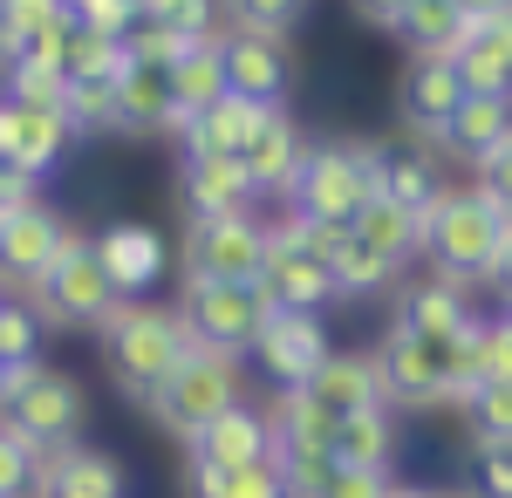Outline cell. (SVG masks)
<instances>
[{"mask_svg": "<svg viewBox=\"0 0 512 498\" xmlns=\"http://www.w3.org/2000/svg\"><path fill=\"white\" fill-rule=\"evenodd\" d=\"M96 348H103V369H110L117 396H130V403L151 410V396L171 383V369L192 355V335H185L178 307H164V301H117V314L96 328Z\"/></svg>", "mask_w": 512, "mask_h": 498, "instance_id": "1", "label": "cell"}, {"mask_svg": "<svg viewBox=\"0 0 512 498\" xmlns=\"http://www.w3.org/2000/svg\"><path fill=\"white\" fill-rule=\"evenodd\" d=\"M506 232H512V219L478 185H444L437 205L424 212V260H431L437 280L472 287V280H492Z\"/></svg>", "mask_w": 512, "mask_h": 498, "instance_id": "2", "label": "cell"}, {"mask_svg": "<svg viewBox=\"0 0 512 498\" xmlns=\"http://www.w3.org/2000/svg\"><path fill=\"white\" fill-rule=\"evenodd\" d=\"M117 301H123L117 280L96 260V232H82V226H69L62 253H55L48 273L28 287V307L41 314V328H103V321L117 314Z\"/></svg>", "mask_w": 512, "mask_h": 498, "instance_id": "3", "label": "cell"}, {"mask_svg": "<svg viewBox=\"0 0 512 498\" xmlns=\"http://www.w3.org/2000/svg\"><path fill=\"white\" fill-rule=\"evenodd\" d=\"M233 403H246V369H239V355L192 348V355L171 369V383L151 396V417H158V430H171L178 444H192L198 430L219 423Z\"/></svg>", "mask_w": 512, "mask_h": 498, "instance_id": "4", "label": "cell"}, {"mask_svg": "<svg viewBox=\"0 0 512 498\" xmlns=\"http://www.w3.org/2000/svg\"><path fill=\"white\" fill-rule=\"evenodd\" d=\"M376 198V144H355V137H328V144H308L301 157V178H294V212L301 219H335V226H355V212Z\"/></svg>", "mask_w": 512, "mask_h": 498, "instance_id": "5", "label": "cell"}, {"mask_svg": "<svg viewBox=\"0 0 512 498\" xmlns=\"http://www.w3.org/2000/svg\"><path fill=\"white\" fill-rule=\"evenodd\" d=\"M185 280H212V287H253L267 267V219L239 212V219H192L185 246H178Z\"/></svg>", "mask_w": 512, "mask_h": 498, "instance_id": "6", "label": "cell"}, {"mask_svg": "<svg viewBox=\"0 0 512 498\" xmlns=\"http://www.w3.org/2000/svg\"><path fill=\"white\" fill-rule=\"evenodd\" d=\"M274 307L260 301V287H212V280H185L178 294V321L192 348H219V355H253L260 328Z\"/></svg>", "mask_w": 512, "mask_h": 498, "instance_id": "7", "label": "cell"}, {"mask_svg": "<svg viewBox=\"0 0 512 498\" xmlns=\"http://www.w3.org/2000/svg\"><path fill=\"white\" fill-rule=\"evenodd\" d=\"M0 423H7L14 437H28L35 451H62V444H76L82 423H89V389H82L69 369H48V362H41L35 383L0 410Z\"/></svg>", "mask_w": 512, "mask_h": 498, "instance_id": "8", "label": "cell"}, {"mask_svg": "<svg viewBox=\"0 0 512 498\" xmlns=\"http://www.w3.org/2000/svg\"><path fill=\"white\" fill-rule=\"evenodd\" d=\"M253 287H260V301L280 307V314H321L328 301H342V294H335V267L315 260V253L287 232V219L267 226V267H260Z\"/></svg>", "mask_w": 512, "mask_h": 498, "instance_id": "9", "label": "cell"}, {"mask_svg": "<svg viewBox=\"0 0 512 498\" xmlns=\"http://www.w3.org/2000/svg\"><path fill=\"white\" fill-rule=\"evenodd\" d=\"M328 355H335V342H328L321 314H280L274 307L267 328H260V342H253V362H260V376L274 389H308Z\"/></svg>", "mask_w": 512, "mask_h": 498, "instance_id": "10", "label": "cell"}, {"mask_svg": "<svg viewBox=\"0 0 512 498\" xmlns=\"http://www.w3.org/2000/svg\"><path fill=\"white\" fill-rule=\"evenodd\" d=\"M376 369H383V389L390 403H410V410H431V403H458L451 396V342H424V335H383L376 342Z\"/></svg>", "mask_w": 512, "mask_h": 498, "instance_id": "11", "label": "cell"}, {"mask_svg": "<svg viewBox=\"0 0 512 498\" xmlns=\"http://www.w3.org/2000/svg\"><path fill=\"white\" fill-rule=\"evenodd\" d=\"M219 55H226V89L246 96V103H260V110H280L287 103V82H294V48L287 35H233L219 41Z\"/></svg>", "mask_w": 512, "mask_h": 498, "instance_id": "12", "label": "cell"}, {"mask_svg": "<svg viewBox=\"0 0 512 498\" xmlns=\"http://www.w3.org/2000/svg\"><path fill=\"white\" fill-rule=\"evenodd\" d=\"M472 321H478V314H472V301H465L458 280H437V273H424V280H396V294H390V328H396V335L458 342Z\"/></svg>", "mask_w": 512, "mask_h": 498, "instance_id": "13", "label": "cell"}, {"mask_svg": "<svg viewBox=\"0 0 512 498\" xmlns=\"http://www.w3.org/2000/svg\"><path fill=\"white\" fill-rule=\"evenodd\" d=\"M62 239H69V219L62 212H48V205H14L7 219H0V294L7 287H35L48 260L62 253Z\"/></svg>", "mask_w": 512, "mask_h": 498, "instance_id": "14", "label": "cell"}, {"mask_svg": "<svg viewBox=\"0 0 512 498\" xmlns=\"http://www.w3.org/2000/svg\"><path fill=\"white\" fill-rule=\"evenodd\" d=\"M96 260L117 280L123 301H144L164 273H171V246H164V232L144 226V219H110V226L96 232Z\"/></svg>", "mask_w": 512, "mask_h": 498, "instance_id": "15", "label": "cell"}, {"mask_svg": "<svg viewBox=\"0 0 512 498\" xmlns=\"http://www.w3.org/2000/svg\"><path fill=\"white\" fill-rule=\"evenodd\" d=\"M28 498H130V478L110 451L96 444H62V451H41L35 464V492Z\"/></svg>", "mask_w": 512, "mask_h": 498, "instance_id": "16", "label": "cell"}, {"mask_svg": "<svg viewBox=\"0 0 512 498\" xmlns=\"http://www.w3.org/2000/svg\"><path fill=\"white\" fill-rule=\"evenodd\" d=\"M458 103H465V76H458L451 62H417V55H410V69L396 82V116H403L424 144H444Z\"/></svg>", "mask_w": 512, "mask_h": 498, "instance_id": "17", "label": "cell"}, {"mask_svg": "<svg viewBox=\"0 0 512 498\" xmlns=\"http://www.w3.org/2000/svg\"><path fill=\"white\" fill-rule=\"evenodd\" d=\"M178 198H185L192 219H239V212L260 205L239 157H185L178 164Z\"/></svg>", "mask_w": 512, "mask_h": 498, "instance_id": "18", "label": "cell"}, {"mask_svg": "<svg viewBox=\"0 0 512 498\" xmlns=\"http://www.w3.org/2000/svg\"><path fill=\"white\" fill-rule=\"evenodd\" d=\"M301 157H308L301 123H294L287 110H267V116H260V130H253V144L239 151V164H246V178H253V192H260V198H294Z\"/></svg>", "mask_w": 512, "mask_h": 498, "instance_id": "19", "label": "cell"}, {"mask_svg": "<svg viewBox=\"0 0 512 498\" xmlns=\"http://www.w3.org/2000/svg\"><path fill=\"white\" fill-rule=\"evenodd\" d=\"M328 417H355V410H390V389H383V369H376V348H335L321 362V376L308 383Z\"/></svg>", "mask_w": 512, "mask_h": 498, "instance_id": "20", "label": "cell"}, {"mask_svg": "<svg viewBox=\"0 0 512 498\" xmlns=\"http://www.w3.org/2000/svg\"><path fill=\"white\" fill-rule=\"evenodd\" d=\"M185 458H205V464H219V471L260 464V458H274V423H267V410H253V403H233L219 423H205L192 444H185Z\"/></svg>", "mask_w": 512, "mask_h": 498, "instance_id": "21", "label": "cell"}, {"mask_svg": "<svg viewBox=\"0 0 512 498\" xmlns=\"http://www.w3.org/2000/svg\"><path fill=\"white\" fill-rule=\"evenodd\" d=\"M451 69L465 76V96H512V14L472 21V35L458 41Z\"/></svg>", "mask_w": 512, "mask_h": 498, "instance_id": "22", "label": "cell"}, {"mask_svg": "<svg viewBox=\"0 0 512 498\" xmlns=\"http://www.w3.org/2000/svg\"><path fill=\"white\" fill-rule=\"evenodd\" d=\"M492 383H512V335L506 321H472L458 342H451V396L465 403Z\"/></svg>", "mask_w": 512, "mask_h": 498, "instance_id": "23", "label": "cell"}, {"mask_svg": "<svg viewBox=\"0 0 512 498\" xmlns=\"http://www.w3.org/2000/svg\"><path fill=\"white\" fill-rule=\"evenodd\" d=\"M287 110V103H280ZM260 103H246V96H219L205 116H192V123H178V137H185V157H239L246 144H253V130H260Z\"/></svg>", "mask_w": 512, "mask_h": 498, "instance_id": "24", "label": "cell"}, {"mask_svg": "<svg viewBox=\"0 0 512 498\" xmlns=\"http://www.w3.org/2000/svg\"><path fill=\"white\" fill-rule=\"evenodd\" d=\"M512 144V96H465L458 116H451V130H444V151L465 157V164H485V157H499Z\"/></svg>", "mask_w": 512, "mask_h": 498, "instance_id": "25", "label": "cell"}, {"mask_svg": "<svg viewBox=\"0 0 512 498\" xmlns=\"http://www.w3.org/2000/svg\"><path fill=\"white\" fill-rule=\"evenodd\" d=\"M267 423H274V458H328L335 417L321 410L308 389H280L274 403H267Z\"/></svg>", "mask_w": 512, "mask_h": 498, "instance_id": "26", "label": "cell"}, {"mask_svg": "<svg viewBox=\"0 0 512 498\" xmlns=\"http://www.w3.org/2000/svg\"><path fill=\"white\" fill-rule=\"evenodd\" d=\"M164 89H171V123H192V116L212 110V103L226 96V55H219V41H198V48H185V55L171 62Z\"/></svg>", "mask_w": 512, "mask_h": 498, "instance_id": "27", "label": "cell"}, {"mask_svg": "<svg viewBox=\"0 0 512 498\" xmlns=\"http://www.w3.org/2000/svg\"><path fill=\"white\" fill-rule=\"evenodd\" d=\"M396 35H403V48H410L417 62H451L458 41L472 35V14H465L458 0H410L403 21H396Z\"/></svg>", "mask_w": 512, "mask_h": 498, "instance_id": "28", "label": "cell"}, {"mask_svg": "<svg viewBox=\"0 0 512 498\" xmlns=\"http://www.w3.org/2000/svg\"><path fill=\"white\" fill-rule=\"evenodd\" d=\"M437 192H444V178H437V157L431 151H390V144H376V198H390L403 212H431Z\"/></svg>", "mask_w": 512, "mask_h": 498, "instance_id": "29", "label": "cell"}, {"mask_svg": "<svg viewBox=\"0 0 512 498\" xmlns=\"http://www.w3.org/2000/svg\"><path fill=\"white\" fill-rule=\"evenodd\" d=\"M328 458L355 464V471H390V464H396V417H390V410H355V417H335Z\"/></svg>", "mask_w": 512, "mask_h": 498, "instance_id": "30", "label": "cell"}, {"mask_svg": "<svg viewBox=\"0 0 512 498\" xmlns=\"http://www.w3.org/2000/svg\"><path fill=\"white\" fill-rule=\"evenodd\" d=\"M185 498H287V478H280L274 458L239 464V471H219L205 458H185Z\"/></svg>", "mask_w": 512, "mask_h": 498, "instance_id": "31", "label": "cell"}, {"mask_svg": "<svg viewBox=\"0 0 512 498\" xmlns=\"http://www.w3.org/2000/svg\"><path fill=\"white\" fill-rule=\"evenodd\" d=\"M355 239H362V246H376L390 267H403V260H417V253H424V219H417V212H403V205H390V198H369V205L355 212Z\"/></svg>", "mask_w": 512, "mask_h": 498, "instance_id": "32", "label": "cell"}, {"mask_svg": "<svg viewBox=\"0 0 512 498\" xmlns=\"http://www.w3.org/2000/svg\"><path fill=\"white\" fill-rule=\"evenodd\" d=\"M117 130L123 137H151V130H178L171 123V89L158 69H130L117 82Z\"/></svg>", "mask_w": 512, "mask_h": 498, "instance_id": "33", "label": "cell"}, {"mask_svg": "<svg viewBox=\"0 0 512 498\" xmlns=\"http://www.w3.org/2000/svg\"><path fill=\"white\" fill-rule=\"evenodd\" d=\"M62 76L69 82H123L130 76V62H123V41L96 35V28H69V41H62Z\"/></svg>", "mask_w": 512, "mask_h": 498, "instance_id": "34", "label": "cell"}, {"mask_svg": "<svg viewBox=\"0 0 512 498\" xmlns=\"http://www.w3.org/2000/svg\"><path fill=\"white\" fill-rule=\"evenodd\" d=\"M396 280H403V267H390L376 246H362L355 226H349V246L335 253V294L342 301H362V294H390Z\"/></svg>", "mask_w": 512, "mask_h": 498, "instance_id": "35", "label": "cell"}, {"mask_svg": "<svg viewBox=\"0 0 512 498\" xmlns=\"http://www.w3.org/2000/svg\"><path fill=\"white\" fill-rule=\"evenodd\" d=\"M62 151H69V123L62 116H28L21 110V137H14V171L28 178V185H41L55 164H62Z\"/></svg>", "mask_w": 512, "mask_h": 498, "instance_id": "36", "label": "cell"}, {"mask_svg": "<svg viewBox=\"0 0 512 498\" xmlns=\"http://www.w3.org/2000/svg\"><path fill=\"white\" fill-rule=\"evenodd\" d=\"M0 103H14V110H28V116H62L69 76L62 69H0Z\"/></svg>", "mask_w": 512, "mask_h": 498, "instance_id": "37", "label": "cell"}, {"mask_svg": "<svg viewBox=\"0 0 512 498\" xmlns=\"http://www.w3.org/2000/svg\"><path fill=\"white\" fill-rule=\"evenodd\" d=\"M465 410V430H472L478 451H512V383H492L458 403Z\"/></svg>", "mask_w": 512, "mask_h": 498, "instance_id": "38", "label": "cell"}, {"mask_svg": "<svg viewBox=\"0 0 512 498\" xmlns=\"http://www.w3.org/2000/svg\"><path fill=\"white\" fill-rule=\"evenodd\" d=\"M14 362H41V314L0 294V369H14Z\"/></svg>", "mask_w": 512, "mask_h": 498, "instance_id": "39", "label": "cell"}, {"mask_svg": "<svg viewBox=\"0 0 512 498\" xmlns=\"http://www.w3.org/2000/svg\"><path fill=\"white\" fill-rule=\"evenodd\" d=\"M62 123H69V137L76 130H117V82H69Z\"/></svg>", "mask_w": 512, "mask_h": 498, "instance_id": "40", "label": "cell"}, {"mask_svg": "<svg viewBox=\"0 0 512 498\" xmlns=\"http://www.w3.org/2000/svg\"><path fill=\"white\" fill-rule=\"evenodd\" d=\"M185 48H192V41H178L164 21H137V28L123 35V62H130V69H158V76H171V62H178Z\"/></svg>", "mask_w": 512, "mask_h": 498, "instance_id": "41", "label": "cell"}, {"mask_svg": "<svg viewBox=\"0 0 512 498\" xmlns=\"http://www.w3.org/2000/svg\"><path fill=\"white\" fill-rule=\"evenodd\" d=\"M76 14L62 7V0H7L0 7V48L7 41H21V35H41V28H69Z\"/></svg>", "mask_w": 512, "mask_h": 498, "instance_id": "42", "label": "cell"}, {"mask_svg": "<svg viewBox=\"0 0 512 498\" xmlns=\"http://www.w3.org/2000/svg\"><path fill=\"white\" fill-rule=\"evenodd\" d=\"M226 7H233V28L246 35H287L308 14V0H226Z\"/></svg>", "mask_w": 512, "mask_h": 498, "instance_id": "43", "label": "cell"}, {"mask_svg": "<svg viewBox=\"0 0 512 498\" xmlns=\"http://www.w3.org/2000/svg\"><path fill=\"white\" fill-rule=\"evenodd\" d=\"M35 464H41V451L0 423V498H28L35 492Z\"/></svg>", "mask_w": 512, "mask_h": 498, "instance_id": "44", "label": "cell"}, {"mask_svg": "<svg viewBox=\"0 0 512 498\" xmlns=\"http://www.w3.org/2000/svg\"><path fill=\"white\" fill-rule=\"evenodd\" d=\"M390 471H355V464H335L328 478H321L315 498H390Z\"/></svg>", "mask_w": 512, "mask_h": 498, "instance_id": "45", "label": "cell"}, {"mask_svg": "<svg viewBox=\"0 0 512 498\" xmlns=\"http://www.w3.org/2000/svg\"><path fill=\"white\" fill-rule=\"evenodd\" d=\"M478 192H485V198H492V205L512 219V144H506L499 157H485V164H478Z\"/></svg>", "mask_w": 512, "mask_h": 498, "instance_id": "46", "label": "cell"}, {"mask_svg": "<svg viewBox=\"0 0 512 498\" xmlns=\"http://www.w3.org/2000/svg\"><path fill=\"white\" fill-rule=\"evenodd\" d=\"M478 498H512V451H478Z\"/></svg>", "mask_w": 512, "mask_h": 498, "instance_id": "47", "label": "cell"}, {"mask_svg": "<svg viewBox=\"0 0 512 498\" xmlns=\"http://www.w3.org/2000/svg\"><path fill=\"white\" fill-rule=\"evenodd\" d=\"M349 7H355V14H362V21H369V28H396L410 0H349Z\"/></svg>", "mask_w": 512, "mask_h": 498, "instance_id": "48", "label": "cell"}, {"mask_svg": "<svg viewBox=\"0 0 512 498\" xmlns=\"http://www.w3.org/2000/svg\"><path fill=\"white\" fill-rule=\"evenodd\" d=\"M14 137H21V110L0 103V164H14Z\"/></svg>", "mask_w": 512, "mask_h": 498, "instance_id": "49", "label": "cell"}, {"mask_svg": "<svg viewBox=\"0 0 512 498\" xmlns=\"http://www.w3.org/2000/svg\"><path fill=\"white\" fill-rule=\"evenodd\" d=\"M492 280H499V294H506V307H512V232H506V246H499V267H492Z\"/></svg>", "mask_w": 512, "mask_h": 498, "instance_id": "50", "label": "cell"}, {"mask_svg": "<svg viewBox=\"0 0 512 498\" xmlns=\"http://www.w3.org/2000/svg\"><path fill=\"white\" fill-rule=\"evenodd\" d=\"M185 0H137V21H171Z\"/></svg>", "mask_w": 512, "mask_h": 498, "instance_id": "51", "label": "cell"}, {"mask_svg": "<svg viewBox=\"0 0 512 498\" xmlns=\"http://www.w3.org/2000/svg\"><path fill=\"white\" fill-rule=\"evenodd\" d=\"M472 21H492V14H512V0H458Z\"/></svg>", "mask_w": 512, "mask_h": 498, "instance_id": "52", "label": "cell"}, {"mask_svg": "<svg viewBox=\"0 0 512 498\" xmlns=\"http://www.w3.org/2000/svg\"><path fill=\"white\" fill-rule=\"evenodd\" d=\"M431 498H478L472 485H444V492H431Z\"/></svg>", "mask_w": 512, "mask_h": 498, "instance_id": "53", "label": "cell"}, {"mask_svg": "<svg viewBox=\"0 0 512 498\" xmlns=\"http://www.w3.org/2000/svg\"><path fill=\"white\" fill-rule=\"evenodd\" d=\"M390 498H431V492H417V485H390Z\"/></svg>", "mask_w": 512, "mask_h": 498, "instance_id": "54", "label": "cell"}, {"mask_svg": "<svg viewBox=\"0 0 512 498\" xmlns=\"http://www.w3.org/2000/svg\"><path fill=\"white\" fill-rule=\"evenodd\" d=\"M499 321H506V335H512V307H506V314H499Z\"/></svg>", "mask_w": 512, "mask_h": 498, "instance_id": "55", "label": "cell"}, {"mask_svg": "<svg viewBox=\"0 0 512 498\" xmlns=\"http://www.w3.org/2000/svg\"><path fill=\"white\" fill-rule=\"evenodd\" d=\"M0 7H7V0H0Z\"/></svg>", "mask_w": 512, "mask_h": 498, "instance_id": "56", "label": "cell"}]
</instances>
